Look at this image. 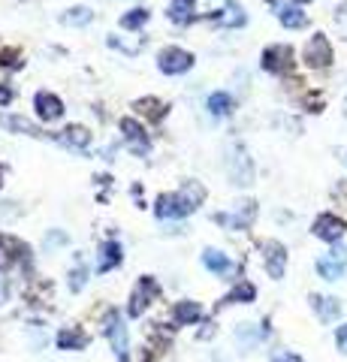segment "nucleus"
<instances>
[{"label": "nucleus", "instance_id": "e433bc0d", "mask_svg": "<svg viewBox=\"0 0 347 362\" xmlns=\"http://www.w3.org/2000/svg\"><path fill=\"white\" fill-rule=\"evenodd\" d=\"M0 185H4V169H0Z\"/></svg>", "mask_w": 347, "mask_h": 362}, {"label": "nucleus", "instance_id": "c756f323", "mask_svg": "<svg viewBox=\"0 0 347 362\" xmlns=\"http://www.w3.org/2000/svg\"><path fill=\"white\" fill-rule=\"evenodd\" d=\"M21 64H25V61H21L18 49H0V70H4V66H9V70H18Z\"/></svg>", "mask_w": 347, "mask_h": 362}, {"label": "nucleus", "instance_id": "4468645a", "mask_svg": "<svg viewBox=\"0 0 347 362\" xmlns=\"http://www.w3.org/2000/svg\"><path fill=\"white\" fill-rule=\"evenodd\" d=\"M37 112L42 121H58L64 115V103L54 94H49V90H40L37 94Z\"/></svg>", "mask_w": 347, "mask_h": 362}, {"label": "nucleus", "instance_id": "aec40b11", "mask_svg": "<svg viewBox=\"0 0 347 362\" xmlns=\"http://www.w3.org/2000/svg\"><path fill=\"white\" fill-rule=\"evenodd\" d=\"M172 317H175L178 326H187V323H196L199 317H203V308H199V302H178Z\"/></svg>", "mask_w": 347, "mask_h": 362}, {"label": "nucleus", "instance_id": "f8f14e48", "mask_svg": "<svg viewBox=\"0 0 347 362\" xmlns=\"http://www.w3.org/2000/svg\"><path fill=\"white\" fill-rule=\"evenodd\" d=\"M230 175H233L236 185H251V181H254V163H251V157L245 154L242 145L230 157Z\"/></svg>", "mask_w": 347, "mask_h": 362}, {"label": "nucleus", "instance_id": "393cba45", "mask_svg": "<svg viewBox=\"0 0 347 362\" xmlns=\"http://www.w3.org/2000/svg\"><path fill=\"white\" fill-rule=\"evenodd\" d=\"M91 18H94V13H91L88 6H73V9H66V13L61 16L64 25H73V28H82V25H88Z\"/></svg>", "mask_w": 347, "mask_h": 362}, {"label": "nucleus", "instance_id": "2f4dec72", "mask_svg": "<svg viewBox=\"0 0 347 362\" xmlns=\"http://www.w3.org/2000/svg\"><path fill=\"white\" fill-rule=\"evenodd\" d=\"M269 362H302L299 354H293V350H272V356H269Z\"/></svg>", "mask_w": 347, "mask_h": 362}, {"label": "nucleus", "instance_id": "58836bf2", "mask_svg": "<svg viewBox=\"0 0 347 362\" xmlns=\"http://www.w3.org/2000/svg\"><path fill=\"white\" fill-rule=\"evenodd\" d=\"M344 115H347V103H344Z\"/></svg>", "mask_w": 347, "mask_h": 362}, {"label": "nucleus", "instance_id": "bb28decb", "mask_svg": "<svg viewBox=\"0 0 347 362\" xmlns=\"http://www.w3.org/2000/svg\"><path fill=\"white\" fill-rule=\"evenodd\" d=\"M257 299V290L251 281H242V284H236V290L230 293L227 299H223V305H233V302H254Z\"/></svg>", "mask_w": 347, "mask_h": 362}, {"label": "nucleus", "instance_id": "20e7f679", "mask_svg": "<svg viewBox=\"0 0 347 362\" xmlns=\"http://www.w3.org/2000/svg\"><path fill=\"white\" fill-rule=\"evenodd\" d=\"M260 251H263V266L269 272V278H284V269H287V247L281 242H275V239H266L260 245Z\"/></svg>", "mask_w": 347, "mask_h": 362}, {"label": "nucleus", "instance_id": "7ed1b4c3", "mask_svg": "<svg viewBox=\"0 0 347 362\" xmlns=\"http://www.w3.org/2000/svg\"><path fill=\"white\" fill-rule=\"evenodd\" d=\"M311 233H314L320 242H329V245H335V242H341V239H344L347 223H344V218H339V214L323 211L320 218L314 221V226H311Z\"/></svg>", "mask_w": 347, "mask_h": 362}, {"label": "nucleus", "instance_id": "9b49d317", "mask_svg": "<svg viewBox=\"0 0 347 362\" xmlns=\"http://www.w3.org/2000/svg\"><path fill=\"white\" fill-rule=\"evenodd\" d=\"M28 245L13 239V235H0V272H6L9 266H16L18 259H28Z\"/></svg>", "mask_w": 347, "mask_h": 362}, {"label": "nucleus", "instance_id": "ddd939ff", "mask_svg": "<svg viewBox=\"0 0 347 362\" xmlns=\"http://www.w3.org/2000/svg\"><path fill=\"white\" fill-rule=\"evenodd\" d=\"M121 133L127 136L130 148L136 151V154H145V151H148V136H145V130L139 127V121H133V118H121Z\"/></svg>", "mask_w": 347, "mask_h": 362}, {"label": "nucleus", "instance_id": "dca6fc26", "mask_svg": "<svg viewBox=\"0 0 347 362\" xmlns=\"http://www.w3.org/2000/svg\"><path fill=\"white\" fill-rule=\"evenodd\" d=\"M88 341H91V338H88V332L79 329V326H66V329L58 332V347L61 350H85Z\"/></svg>", "mask_w": 347, "mask_h": 362}, {"label": "nucleus", "instance_id": "7c9ffc66", "mask_svg": "<svg viewBox=\"0 0 347 362\" xmlns=\"http://www.w3.org/2000/svg\"><path fill=\"white\" fill-rule=\"evenodd\" d=\"M85 278H88L85 266H76V269H73V275H70V290H73V293H79V290L85 287Z\"/></svg>", "mask_w": 347, "mask_h": 362}, {"label": "nucleus", "instance_id": "2eb2a0df", "mask_svg": "<svg viewBox=\"0 0 347 362\" xmlns=\"http://www.w3.org/2000/svg\"><path fill=\"white\" fill-rule=\"evenodd\" d=\"M311 308L317 311V317L323 323H332V320H339L341 317V302L339 299H329V296H311Z\"/></svg>", "mask_w": 347, "mask_h": 362}, {"label": "nucleus", "instance_id": "1a4fd4ad", "mask_svg": "<svg viewBox=\"0 0 347 362\" xmlns=\"http://www.w3.org/2000/svg\"><path fill=\"white\" fill-rule=\"evenodd\" d=\"M263 70L290 73L293 70V49H290V45H269V49L263 52Z\"/></svg>", "mask_w": 347, "mask_h": 362}, {"label": "nucleus", "instance_id": "f704fd0d", "mask_svg": "<svg viewBox=\"0 0 347 362\" xmlns=\"http://www.w3.org/2000/svg\"><path fill=\"white\" fill-rule=\"evenodd\" d=\"M61 242H66L64 233H52V235H49V245H61Z\"/></svg>", "mask_w": 347, "mask_h": 362}, {"label": "nucleus", "instance_id": "a878e982", "mask_svg": "<svg viewBox=\"0 0 347 362\" xmlns=\"http://www.w3.org/2000/svg\"><path fill=\"white\" fill-rule=\"evenodd\" d=\"M121 263V245L118 242H109V245H103V257H100V272H109L112 266H118Z\"/></svg>", "mask_w": 347, "mask_h": 362}, {"label": "nucleus", "instance_id": "473e14b6", "mask_svg": "<svg viewBox=\"0 0 347 362\" xmlns=\"http://www.w3.org/2000/svg\"><path fill=\"white\" fill-rule=\"evenodd\" d=\"M13 97H16V90L9 82H0V106H6V103H13Z\"/></svg>", "mask_w": 347, "mask_h": 362}, {"label": "nucleus", "instance_id": "4c0bfd02", "mask_svg": "<svg viewBox=\"0 0 347 362\" xmlns=\"http://www.w3.org/2000/svg\"><path fill=\"white\" fill-rule=\"evenodd\" d=\"M296 4H308V0H296Z\"/></svg>", "mask_w": 347, "mask_h": 362}, {"label": "nucleus", "instance_id": "39448f33", "mask_svg": "<svg viewBox=\"0 0 347 362\" xmlns=\"http://www.w3.org/2000/svg\"><path fill=\"white\" fill-rule=\"evenodd\" d=\"M158 66H160V73H166V76L187 73L190 66H194V54L184 52V49H175V45H170V49H163V52H160Z\"/></svg>", "mask_w": 347, "mask_h": 362}, {"label": "nucleus", "instance_id": "72a5a7b5", "mask_svg": "<svg viewBox=\"0 0 347 362\" xmlns=\"http://www.w3.org/2000/svg\"><path fill=\"white\" fill-rule=\"evenodd\" d=\"M335 344H339V350H341V354H347V323H344V326H339V329H335Z\"/></svg>", "mask_w": 347, "mask_h": 362}, {"label": "nucleus", "instance_id": "f03ea898", "mask_svg": "<svg viewBox=\"0 0 347 362\" xmlns=\"http://www.w3.org/2000/svg\"><path fill=\"white\" fill-rule=\"evenodd\" d=\"M302 58H305V64L311 66V70H327V66L332 64V42L323 37V33H314L308 42H305V52H302Z\"/></svg>", "mask_w": 347, "mask_h": 362}, {"label": "nucleus", "instance_id": "b1692460", "mask_svg": "<svg viewBox=\"0 0 347 362\" xmlns=\"http://www.w3.org/2000/svg\"><path fill=\"white\" fill-rule=\"evenodd\" d=\"M170 18L175 25H187L194 21V0H172L170 4Z\"/></svg>", "mask_w": 347, "mask_h": 362}, {"label": "nucleus", "instance_id": "4be33fe9", "mask_svg": "<svg viewBox=\"0 0 347 362\" xmlns=\"http://www.w3.org/2000/svg\"><path fill=\"white\" fill-rule=\"evenodd\" d=\"M203 263H206V269L215 272V275H233V263L220 251H206L203 254Z\"/></svg>", "mask_w": 347, "mask_h": 362}, {"label": "nucleus", "instance_id": "412c9836", "mask_svg": "<svg viewBox=\"0 0 347 362\" xmlns=\"http://www.w3.org/2000/svg\"><path fill=\"white\" fill-rule=\"evenodd\" d=\"M206 106H208V112H211V115H218V118L230 115V112L236 109V103H233V97H230V94H223V90H218V94H211Z\"/></svg>", "mask_w": 347, "mask_h": 362}, {"label": "nucleus", "instance_id": "6e6552de", "mask_svg": "<svg viewBox=\"0 0 347 362\" xmlns=\"http://www.w3.org/2000/svg\"><path fill=\"white\" fill-rule=\"evenodd\" d=\"M254 218H257V202L245 199V202H239L236 214H223V211L215 214V223L227 226V230H248V226L254 223Z\"/></svg>", "mask_w": 347, "mask_h": 362}, {"label": "nucleus", "instance_id": "423d86ee", "mask_svg": "<svg viewBox=\"0 0 347 362\" xmlns=\"http://www.w3.org/2000/svg\"><path fill=\"white\" fill-rule=\"evenodd\" d=\"M106 338H109L112 350H115V356L121 362H127V326L121 323L118 311H109L106 314Z\"/></svg>", "mask_w": 347, "mask_h": 362}, {"label": "nucleus", "instance_id": "f257e3e1", "mask_svg": "<svg viewBox=\"0 0 347 362\" xmlns=\"http://www.w3.org/2000/svg\"><path fill=\"white\" fill-rule=\"evenodd\" d=\"M203 197H206L203 185L199 181H187V187L182 194H163L158 199V206H154V211H158V218H184V214H190L203 202Z\"/></svg>", "mask_w": 347, "mask_h": 362}, {"label": "nucleus", "instance_id": "6ab92c4d", "mask_svg": "<svg viewBox=\"0 0 347 362\" xmlns=\"http://www.w3.org/2000/svg\"><path fill=\"white\" fill-rule=\"evenodd\" d=\"M136 112L142 118H148V121H163L166 103H160L158 97H142V100H136Z\"/></svg>", "mask_w": 347, "mask_h": 362}, {"label": "nucleus", "instance_id": "cd10ccee", "mask_svg": "<svg viewBox=\"0 0 347 362\" xmlns=\"http://www.w3.org/2000/svg\"><path fill=\"white\" fill-rule=\"evenodd\" d=\"M218 25H223V28L245 25V13H242V6H236L233 0H227V16H220V18H218Z\"/></svg>", "mask_w": 347, "mask_h": 362}, {"label": "nucleus", "instance_id": "c9c22d12", "mask_svg": "<svg viewBox=\"0 0 347 362\" xmlns=\"http://www.w3.org/2000/svg\"><path fill=\"white\" fill-rule=\"evenodd\" d=\"M208 335H215V326H211V323L206 326V329H203V332H199V338H208Z\"/></svg>", "mask_w": 347, "mask_h": 362}, {"label": "nucleus", "instance_id": "a211bd4d", "mask_svg": "<svg viewBox=\"0 0 347 362\" xmlns=\"http://www.w3.org/2000/svg\"><path fill=\"white\" fill-rule=\"evenodd\" d=\"M0 124H4L6 130H13V133H25V136H33V139H40V136H46L37 124L28 121V118H21V115H0Z\"/></svg>", "mask_w": 347, "mask_h": 362}, {"label": "nucleus", "instance_id": "0eeeda50", "mask_svg": "<svg viewBox=\"0 0 347 362\" xmlns=\"http://www.w3.org/2000/svg\"><path fill=\"white\" fill-rule=\"evenodd\" d=\"M160 296V284L154 278H139L136 290H133V299H130V317H139L145 314V308L151 305V299Z\"/></svg>", "mask_w": 347, "mask_h": 362}, {"label": "nucleus", "instance_id": "c85d7f7f", "mask_svg": "<svg viewBox=\"0 0 347 362\" xmlns=\"http://www.w3.org/2000/svg\"><path fill=\"white\" fill-rule=\"evenodd\" d=\"M145 21H148V9H130V13L121 18V28L124 30H139Z\"/></svg>", "mask_w": 347, "mask_h": 362}, {"label": "nucleus", "instance_id": "f3484780", "mask_svg": "<svg viewBox=\"0 0 347 362\" xmlns=\"http://www.w3.org/2000/svg\"><path fill=\"white\" fill-rule=\"evenodd\" d=\"M58 139L66 145V148H79V151H85L88 145H91V130H88V127H79V124H73V127L61 130Z\"/></svg>", "mask_w": 347, "mask_h": 362}, {"label": "nucleus", "instance_id": "5701e85b", "mask_svg": "<svg viewBox=\"0 0 347 362\" xmlns=\"http://www.w3.org/2000/svg\"><path fill=\"white\" fill-rule=\"evenodd\" d=\"M278 18H281V25L290 28V30H299V28H305V25H308V16L302 13L299 6H284L281 13H278Z\"/></svg>", "mask_w": 347, "mask_h": 362}, {"label": "nucleus", "instance_id": "9d476101", "mask_svg": "<svg viewBox=\"0 0 347 362\" xmlns=\"http://www.w3.org/2000/svg\"><path fill=\"white\" fill-rule=\"evenodd\" d=\"M344 269H347V251H341V247H335V251L323 254L317 259V275L323 281H339L344 275Z\"/></svg>", "mask_w": 347, "mask_h": 362}]
</instances>
